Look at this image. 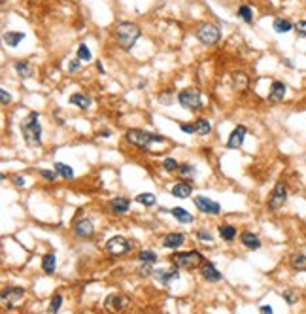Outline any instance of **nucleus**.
<instances>
[{
	"mask_svg": "<svg viewBox=\"0 0 306 314\" xmlns=\"http://www.w3.org/2000/svg\"><path fill=\"white\" fill-rule=\"evenodd\" d=\"M21 131H23L25 142L30 148H38L42 144V125H40V116L36 112L27 114L21 121Z\"/></svg>",
	"mask_w": 306,
	"mask_h": 314,
	"instance_id": "obj_1",
	"label": "nucleus"
},
{
	"mask_svg": "<svg viewBox=\"0 0 306 314\" xmlns=\"http://www.w3.org/2000/svg\"><path fill=\"white\" fill-rule=\"evenodd\" d=\"M140 38V27L135 23H119L115 27V40L121 49H133Z\"/></svg>",
	"mask_w": 306,
	"mask_h": 314,
	"instance_id": "obj_2",
	"label": "nucleus"
},
{
	"mask_svg": "<svg viewBox=\"0 0 306 314\" xmlns=\"http://www.w3.org/2000/svg\"><path fill=\"white\" fill-rule=\"evenodd\" d=\"M127 140L131 142V144L138 146V148H149L151 144H163L165 142V136H161V134H153L149 133V131H140V129H131L129 133H127Z\"/></svg>",
	"mask_w": 306,
	"mask_h": 314,
	"instance_id": "obj_3",
	"label": "nucleus"
},
{
	"mask_svg": "<svg viewBox=\"0 0 306 314\" xmlns=\"http://www.w3.org/2000/svg\"><path fill=\"white\" fill-rule=\"evenodd\" d=\"M196 38L198 42H202L204 46H214L221 38V29L212 23H202L196 27Z\"/></svg>",
	"mask_w": 306,
	"mask_h": 314,
	"instance_id": "obj_4",
	"label": "nucleus"
},
{
	"mask_svg": "<svg viewBox=\"0 0 306 314\" xmlns=\"http://www.w3.org/2000/svg\"><path fill=\"white\" fill-rule=\"evenodd\" d=\"M178 102L184 106L185 110H191V112H196V110L202 108V100H200V93L196 89H182L178 93Z\"/></svg>",
	"mask_w": 306,
	"mask_h": 314,
	"instance_id": "obj_5",
	"label": "nucleus"
},
{
	"mask_svg": "<svg viewBox=\"0 0 306 314\" xmlns=\"http://www.w3.org/2000/svg\"><path fill=\"white\" fill-rule=\"evenodd\" d=\"M172 261L176 263V267H182V269H195L196 265L202 263V255L196 250L191 252H182V254H174L172 255Z\"/></svg>",
	"mask_w": 306,
	"mask_h": 314,
	"instance_id": "obj_6",
	"label": "nucleus"
},
{
	"mask_svg": "<svg viewBox=\"0 0 306 314\" xmlns=\"http://www.w3.org/2000/svg\"><path fill=\"white\" fill-rule=\"evenodd\" d=\"M287 186L283 184V182H278L276 186H274V189H272V193L269 197V208L270 210H280L283 205H285V201H287Z\"/></svg>",
	"mask_w": 306,
	"mask_h": 314,
	"instance_id": "obj_7",
	"label": "nucleus"
},
{
	"mask_svg": "<svg viewBox=\"0 0 306 314\" xmlns=\"http://www.w3.org/2000/svg\"><path fill=\"white\" fill-rule=\"evenodd\" d=\"M106 250L113 255H123V254H127L129 250H133V242L127 241L125 237H121V235H115V237L108 239V242H106Z\"/></svg>",
	"mask_w": 306,
	"mask_h": 314,
	"instance_id": "obj_8",
	"label": "nucleus"
},
{
	"mask_svg": "<svg viewBox=\"0 0 306 314\" xmlns=\"http://www.w3.org/2000/svg\"><path fill=\"white\" fill-rule=\"evenodd\" d=\"M23 297H25V290H23V288L12 286V288H8V290L2 291V305H4V307H10V309H13V307L21 301Z\"/></svg>",
	"mask_w": 306,
	"mask_h": 314,
	"instance_id": "obj_9",
	"label": "nucleus"
},
{
	"mask_svg": "<svg viewBox=\"0 0 306 314\" xmlns=\"http://www.w3.org/2000/svg\"><path fill=\"white\" fill-rule=\"evenodd\" d=\"M195 206L200 210V212H204V214H212V216H216V214H220L221 212L220 203L212 201V199H208V197H195Z\"/></svg>",
	"mask_w": 306,
	"mask_h": 314,
	"instance_id": "obj_10",
	"label": "nucleus"
},
{
	"mask_svg": "<svg viewBox=\"0 0 306 314\" xmlns=\"http://www.w3.org/2000/svg\"><path fill=\"white\" fill-rule=\"evenodd\" d=\"M246 133H248V129H246L244 125H236L233 129V133H231V136H229V140H227V148H229V150L240 148V146L244 144Z\"/></svg>",
	"mask_w": 306,
	"mask_h": 314,
	"instance_id": "obj_11",
	"label": "nucleus"
},
{
	"mask_svg": "<svg viewBox=\"0 0 306 314\" xmlns=\"http://www.w3.org/2000/svg\"><path fill=\"white\" fill-rule=\"evenodd\" d=\"M127 305H129V299H127L125 295L111 293V295L106 297V301H104V309H106V311H111V313H115V311H123Z\"/></svg>",
	"mask_w": 306,
	"mask_h": 314,
	"instance_id": "obj_12",
	"label": "nucleus"
},
{
	"mask_svg": "<svg viewBox=\"0 0 306 314\" xmlns=\"http://www.w3.org/2000/svg\"><path fill=\"white\" fill-rule=\"evenodd\" d=\"M74 233L78 235V237H82V239H89V237H93V233H95V227H93V223H91V220H78L76 223H74Z\"/></svg>",
	"mask_w": 306,
	"mask_h": 314,
	"instance_id": "obj_13",
	"label": "nucleus"
},
{
	"mask_svg": "<svg viewBox=\"0 0 306 314\" xmlns=\"http://www.w3.org/2000/svg\"><path fill=\"white\" fill-rule=\"evenodd\" d=\"M285 93H287V85L283 84V82H274L272 87H270L269 100L270 102H282Z\"/></svg>",
	"mask_w": 306,
	"mask_h": 314,
	"instance_id": "obj_14",
	"label": "nucleus"
},
{
	"mask_svg": "<svg viewBox=\"0 0 306 314\" xmlns=\"http://www.w3.org/2000/svg\"><path fill=\"white\" fill-rule=\"evenodd\" d=\"M129 208H131V201L125 197H115L110 201V210L115 214H125V212H129Z\"/></svg>",
	"mask_w": 306,
	"mask_h": 314,
	"instance_id": "obj_15",
	"label": "nucleus"
},
{
	"mask_svg": "<svg viewBox=\"0 0 306 314\" xmlns=\"http://www.w3.org/2000/svg\"><path fill=\"white\" fill-rule=\"evenodd\" d=\"M155 277L159 280L163 286H168L170 284V280L180 277V271L178 269H172V271H167V269H157L155 271Z\"/></svg>",
	"mask_w": 306,
	"mask_h": 314,
	"instance_id": "obj_16",
	"label": "nucleus"
},
{
	"mask_svg": "<svg viewBox=\"0 0 306 314\" xmlns=\"http://www.w3.org/2000/svg\"><path fill=\"white\" fill-rule=\"evenodd\" d=\"M202 277L206 278L208 282H220L221 280V273L216 269V265L212 263V261H206L204 265H202Z\"/></svg>",
	"mask_w": 306,
	"mask_h": 314,
	"instance_id": "obj_17",
	"label": "nucleus"
},
{
	"mask_svg": "<svg viewBox=\"0 0 306 314\" xmlns=\"http://www.w3.org/2000/svg\"><path fill=\"white\" fill-rule=\"evenodd\" d=\"M185 242V235L184 233H170V235H167V239H165V248H170V250H176V248H180L182 244Z\"/></svg>",
	"mask_w": 306,
	"mask_h": 314,
	"instance_id": "obj_18",
	"label": "nucleus"
},
{
	"mask_svg": "<svg viewBox=\"0 0 306 314\" xmlns=\"http://www.w3.org/2000/svg\"><path fill=\"white\" fill-rule=\"evenodd\" d=\"M240 241L244 244L246 248H250V250H259L261 248V241H259V237L255 233H250V231H246L240 235Z\"/></svg>",
	"mask_w": 306,
	"mask_h": 314,
	"instance_id": "obj_19",
	"label": "nucleus"
},
{
	"mask_svg": "<svg viewBox=\"0 0 306 314\" xmlns=\"http://www.w3.org/2000/svg\"><path fill=\"white\" fill-rule=\"evenodd\" d=\"M272 29H274V32H278V34H287V32L295 31V25L291 23L289 19H282V17H278V19H274Z\"/></svg>",
	"mask_w": 306,
	"mask_h": 314,
	"instance_id": "obj_20",
	"label": "nucleus"
},
{
	"mask_svg": "<svg viewBox=\"0 0 306 314\" xmlns=\"http://www.w3.org/2000/svg\"><path fill=\"white\" fill-rule=\"evenodd\" d=\"M191 193H193V188L189 184H185V182H180V184H176L172 188V195L178 197V199H187Z\"/></svg>",
	"mask_w": 306,
	"mask_h": 314,
	"instance_id": "obj_21",
	"label": "nucleus"
},
{
	"mask_svg": "<svg viewBox=\"0 0 306 314\" xmlns=\"http://www.w3.org/2000/svg\"><path fill=\"white\" fill-rule=\"evenodd\" d=\"M168 212H170L172 216L176 218V220H178L180 223H193V216H191V214H189V212H187L185 208H182V206H176V208H170Z\"/></svg>",
	"mask_w": 306,
	"mask_h": 314,
	"instance_id": "obj_22",
	"label": "nucleus"
},
{
	"mask_svg": "<svg viewBox=\"0 0 306 314\" xmlns=\"http://www.w3.org/2000/svg\"><path fill=\"white\" fill-rule=\"evenodd\" d=\"M70 104L82 110H87L91 106V97H87L83 93H74V95H70Z\"/></svg>",
	"mask_w": 306,
	"mask_h": 314,
	"instance_id": "obj_23",
	"label": "nucleus"
},
{
	"mask_svg": "<svg viewBox=\"0 0 306 314\" xmlns=\"http://www.w3.org/2000/svg\"><path fill=\"white\" fill-rule=\"evenodd\" d=\"M55 267H57V257L55 254H46L42 257V269L46 275H53L55 273Z\"/></svg>",
	"mask_w": 306,
	"mask_h": 314,
	"instance_id": "obj_24",
	"label": "nucleus"
},
{
	"mask_svg": "<svg viewBox=\"0 0 306 314\" xmlns=\"http://www.w3.org/2000/svg\"><path fill=\"white\" fill-rule=\"evenodd\" d=\"M15 70L17 74L21 76V78H30L32 74H34V68H32V64L30 63H27V61H19V63H15Z\"/></svg>",
	"mask_w": 306,
	"mask_h": 314,
	"instance_id": "obj_25",
	"label": "nucleus"
},
{
	"mask_svg": "<svg viewBox=\"0 0 306 314\" xmlns=\"http://www.w3.org/2000/svg\"><path fill=\"white\" fill-rule=\"evenodd\" d=\"M53 169L57 170V174H59L61 178H66V180H72V178H74V170L70 169L68 165H64V163H61V161H55Z\"/></svg>",
	"mask_w": 306,
	"mask_h": 314,
	"instance_id": "obj_26",
	"label": "nucleus"
},
{
	"mask_svg": "<svg viewBox=\"0 0 306 314\" xmlns=\"http://www.w3.org/2000/svg\"><path fill=\"white\" fill-rule=\"evenodd\" d=\"M193 129H195V134L206 136V134L212 131V125H210L208 120H196L195 123H193Z\"/></svg>",
	"mask_w": 306,
	"mask_h": 314,
	"instance_id": "obj_27",
	"label": "nucleus"
},
{
	"mask_svg": "<svg viewBox=\"0 0 306 314\" xmlns=\"http://www.w3.org/2000/svg\"><path fill=\"white\" fill-rule=\"evenodd\" d=\"M23 38H25L23 32H6V34H4V42H6L10 48H17L19 42H23Z\"/></svg>",
	"mask_w": 306,
	"mask_h": 314,
	"instance_id": "obj_28",
	"label": "nucleus"
},
{
	"mask_svg": "<svg viewBox=\"0 0 306 314\" xmlns=\"http://www.w3.org/2000/svg\"><path fill=\"white\" fill-rule=\"evenodd\" d=\"M291 267H293L295 271H305L306 273V255L293 254V257H291Z\"/></svg>",
	"mask_w": 306,
	"mask_h": 314,
	"instance_id": "obj_29",
	"label": "nucleus"
},
{
	"mask_svg": "<svg viewBox=\"0 0 306 314\" xmlns=\"http://www.w3.org/2000/svg\"><path fill=\"white\" fill-rule=\"evenodd\" d=\"M238 17L240 19H244L246 23H253V10L250 8V6H246V4H242L240 8H238Z\"/></svg>",
	"mask_w": 306,
	"mask_h": 314,
	"instance_id": "obj_30",
	"label": "nucleus"
},
{
	"mask_svg": "<svg viewBox=\"0 0 306 314\" xmlns=\"http://www.w3.org/2000/svg\"><path fill=\"white\" fill-rule=\"evenodd\" d=\"M220 235H221V239H225L227 242H231L234 237H236V229H234L233 225H221Z\"/></svg>",
	"mask_w": 306,
	"mask_h": 314,
	"instance_id": "obj_31",
	"label": "nucleus"
},
{
	"mask_svg": "<svg viewBox=\"0 0 306 314\" xmlns=\"http://www.w3.org/2000/svg\"><path fill=\"white\" fill-rule=\"evenodd\" d=\"M136 203H140V205H144V206H153L157 203V199H155L153 193H140L136 197Z\"/></svg>",
	"mask_w": 306,
	"mask_h": 314,
	"instance_id": "obj_32",
	"label": "nucleus"
},
{
	"mask_svg": "<svg viewBox=\"0 0 306 314\" xmlns=\"http://www.w3.org/2000/svg\"><path fill=\"white\" fill-rule=\"evenodd\" d=\"M233 82H234V87L242 91V89H246V87H248V76H246L244 72H236L233 76Z\"/></svg>",
	"mask_w": 306,
	"mask_h": 314,
	"instance_id": "obj_33",
	"label": "nucleus"
},
{
	"mask_svg": "<svg viewBox=\"0 0 306 314\" xmlns=\"http://www.w3.org/2000/svg\"><path fill=\"white\" fill-rule=\"evenodd\" d=\"M178 172H180L184 178H193V176L196 174V169L193 167V165H189V163H184V165H180Z\"/></svg>",
	"mask_w": 306,
	"mask_h": 314,
	"instance_id": "obj_34",
	"label": "nucleus"
},
{
	"mask_svg": "<svg viewBox=\"0 0 306 314\" xmlns=\"http://www.w3.org/2000/svg\"><path fill=\"white\" fill-rule=\"evenodd\" d=\"M78 59L82 61V63H83V61H91L93 59V55H91V49L87 48L85 44H80V48H78Z\"/></svg>",
	"mask_w": 306,
	"mask_h": 314,
	"instance_id": "obj_35",
	"label": "nucleus"
},
{
	"mask_svg": "<svg viewBox=\"0 0 306 314\" xmlns=\"http://www.w3.org/2000/svg\"><path fill=\"white\" fill-rule=\"evenodd\" d=\"M138 259H140V261H146V263H155V261H157V254L151 252V250H142V252L138 254Z\"/></svg>",
	"mask_w": 306,
	"mask_h": 314,
	"instance_id": "obj_36",
	"label": "nucleus"
},
{
	"mask_svg": "<svg viewBox=\"0 0 306 314\" xmlns=\"http://www.w3.org/2000/svg\"><path fill=\"white\" fill-rule=\"evenodd\" d=\"M61 305H62V295L61 293H55L51 297V303H49V313H57L61 309Z\"/></svg>",
	"mask_w": 306,
	"mask_h": 314,
	"instance_id": "obj_37",
	"label": "nucleus"
},
{
	"mask_svg": "<svg viewBox=\"0 0 306 314\" xmlns=\"http://www.w3.org/2000/svg\"><path fill=\"white\" fill-rule=\"evenodd\" d=\"M155 271H153V267H151V263H146V261H142V265L138 267V275L142 278H147L151 277Z\"/></svg>",
	"mask_w": 306,
	"mask_h": 314,
	"instance_id": "obj_38",
	"label": "nucleus"
},
{
	"mask_svg": "<svg viewBox=\"0 0 306 314\" xmlns=\"http://www.w3.org/2000/svg\"><path fill=\"white\" fill-rule=\"evenodd\" d=\"M163 167H165V170H168V172H174V170L180 169V163H178L174 157H167V159L163 161Z\"/></svg>",
	"mask_w": 306,
	"mask_h": 314,
	"instance_id": "obj_39",
	"label": "nucleus"
},
{
	"mask_svg": "<svg viewBox=\"0 0 306 314\" xmlns=\"http://www.w3.org/2000/svg\"><path fill=\"white\" fill-rule=\"evenodd\" d=\"M282 297L285 299V303H287V305H295V303L299 301V295H297L293 290H285L282 293Z\"/></svg>",
	"mask_w": 306,
	"mask_h": 314,
	"instance_id": "obj_40",
	"label": "nucleus"
},
{
	"mask_svg": "<svg viewBox=\"0 0 306 314\" xmlns=\"http://www.w3.org/2000/svg\"><path fill=\"white\" fill-rule=\"evenodd\" d=\"M295 32L299 38H306V19H301L295 23Z\"/></svg>",
	"mask_w": 306,
	"mask_h": 314,
	"instance_id": "obj_41",
	"label": "nucleus"
},
{
	"mask_svg": "<svg viewBox=\"0 0 306 314\" xmlns=\"http://www.w3.org/2000/svg\"><path fill=\"white\" fill-rule=\"evenodd\" d=\"M40 174L46 178V180H49V182H53L59 174H57V170H46V169H42L40 170Z\"/></svg>",
	"mask_w": 306,
	"mask_h": 314,
	"instance_id": "obj_42",
	"label": "nucleus"
},
{
	"mask_svg": "<svg viewBox=\"0 0 306 314\" xmlns=\"http://www.w3.org/2000/svg\"><path fill=\"white\" fill-rule=\"evenodd\" d=\"M82 68V61L78 59V61H70L68 63V72H78Z\"/></svg>",
	"mask_w": 306,
	"mask_h": 314,
	"instance_id": "obj_43",
	"label": "nucleus"
},
{
	"mask_svg": "<svg viewBox=\"0 0 306 314\" xmlns=\"http://www.w3.org/2000/svg\"><path fill=\"white\" fill-rule=\"evenodd\" d=\"M196 237H198L200 241H204V242L212 241V235H210L208 231H196Z\"/></svg>",
	"mask_w": 306,
	"mask_h": 314,
	"instance_id": "obj_44",
	"label": "nucleus"
},
{
	"mask_svg": "<svg viewBox=\"0 0 306 314\" xmlns=\"http://www.w3.org/2000/svg\"><path fill=\"white\" fill-rule=\"evenodd\" d=\"M0 98H2V104H10L12 95H8V91H6V89H0Z\"/></svg>",
	"mask_w": 306,
	"mask_h": 314,
	"instance_id": "obj_45",
	"label": "nucleus"
},
{
	"mask_svg": "<svg viewBox=\"0 0 306 314\" xmlns=\"http://www.w3.org/2000/svg\"><path fill=\"white\" fill-rule=\"evenodd\" d=\"M180 129H182L184 133H187V134L195 133V129H193V123H182V125H180Z\"/></svg>",
	"mask_w": 306,
	"mask_h": 314,
	"instance_id": "obj_46",
	"label": "nucleus"
},
{
	"mask_svg": "<svg viewBox=\"0 0 306 314\" xmlns=\"http://www.w3.org/2000/svg\"><path fill=\"white\" fill-rule=\"evenodd\" d=\"M13 184H15L17 188H23V186H25V180L21 178V176H13Z\"/></svg>",
	"mask_w": 306,
	"mask_h": 314,
	"instance_id": "obj_47",
	"label": "nucleus"
},
{
	"mask_svg": "<svg viewBox=\"0 0 306 314\" xmlns=\"http://www.w3.org/2000/svg\"><path fill=\"white\" fill-rule=\"evenodd\" d=\"M259 311H261V313H265V314H272V307H269V305H263Z\"/></svg>",
	"mask_w": 306,
	"mask_h": 314,
	"instance_id": "obj_48",
	"label": "nucleus"
},
{
	"mask_svg": "<svg viewBox=\"0 0 306 314\" xmlns=\"http://www.w3.org/2000/svg\"><path fill=\"white\" fill-rule=\"evenodd\" d=\"M97 68H98V72H104V66H102V63H100V61L97 63Z\"/></svg>",
	"mask_w": 306,
	"mask_h": 314,
	"instance_id": "obj_49",
	"label": "nucleus"
}]
</instances>
